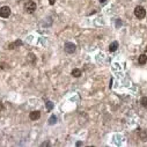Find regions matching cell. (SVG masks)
Instances as JSON below:
<instances>
[{
  "label": "cell",
  "instance_id": "6da1fadb",
  "mask_svg": "<svg viewBox=\"0 0 147 147\" xmlns=\"http://www.w3.org/2000/svg\"><path fill=\"white\" fill-rule=\"evenodd\" d=\"M37 8V4L33 0H28V1L24 4V11L28 13V14H33Z\"/></svg>",
  "mask_w": 147,
  "mask_h": 147
},
{
  "label": "cell",
  "instance_id": "7a4b0ae2",
  "mask_svg": "<svg viewBox=\"0 0 147 147\" xmlns=\"http://www.w3.org/2000/svg\"><path fill=\"white\" fill-rule=\"evenodd\" d=\"M134 16L137 19H139V20L145 19V16H146V9L142 6H137L134 8Z\"/></svg>",
  "mask_w": 147,
  "mask_h": 147
},
{
  "label": "cell",
  "instance_id": "3957f363",
  "mask_svg": "<svg viewBox=\"0 0 147 147\" xmlns=\"http://www.w3.org/2000/svg\"><path fill=\"white\" fill-rule=\"evenodd\" d=\"M12 14V9L8 6H3L0 7V17L3 19H8Z\"/></svg>",
  "mask_w": 147,
  "mask_h": 147
},
{
  "label": "cell",
  "instance_id": "277c9868",
  "mask_svg": "<svg viewBox=\"0 0 147 147\" xmlns=\"http://www.w3.org/2000/svg\"><path fill=\"white\" fill-rule=\"evenodd\" d=\"M64 50H65L66 53L72 54V53L75 52V50H77V45H75L74 43H72V42H66L65 45H64Z\"/></svg>",
  "mask_w": 147,
  "mask_h": 147
},
{
  "label": "cell",
  "instance_id": "5b68a950",
  "mask_svg": "<svg viewBox=\"0 0 147 147\" xmlns=\"http://www.w3.org/2000/svg\"><path fill=\"white\" fill-rule=\"evenodd\" d=\"M29 118H30V121H37L41 118V111L38 110H35V111H32L30 113H29Z\"/></svg>",
  "mask_w": 147,
  "mask_h": 147
},
{
  "label": "cell",
  "instance_id": "8992f818",
  "mask_svg": "<svg viewBox=\"0 0 147 147\" xmlns=\"http://www.w3.org/2000/svg\"><path fill=\"white\" fill-rule=\"evenodd\" d=\"M23 44V42L21 41V40H16L15 42H13V43H9L8 44V46H7V49H9V50H13V49H15V48H19V46H21Z\"/></svg>",
  "mask_w": 147,
  "mask_h": 147
},
{
  "label": "cell",
  "instance_id": "52a82bcc",
  "mask_svg": "<svg viewBox=\"0 0 147 147\" xmlns=\"http://www.w3.org/2000/svg\"><path fill=\"white\" fill-rule=\"evenodd\" d=\"M138 63L139 65H145L147 63V56L146 54H140L138 58Z\"/></svg>",
  "mask_w": 147,
  "mask_h": 147
},
{
  "label": "cell",
  "instance_id": "ba28073f",
  "mask_svg": "<svg viewBox=\"0 0 147 147\" xmlns=\"http://www.w3.org/2000/svg\"><path fill=\"white\" fill-rule=\"evenodd\" d=\"M117 49H118V42H112L110 45H109V51L110 52H115V51H117Z\"/></svg>",
  "mask_w": 147,
  "mask_h": 147
},
{
  "label": "cell",
  "instance_id": "9c48e42d",
  "mask_svg": "<svg viewBox=\"0 0 147 147\" xmlns=\"http://www.w3.org/2000/svg\"><path fill=\"white\" fill-rule=\"evenodd\" d=\"M81 74H82V72H81V70H79V68H74V70L72 71V75H73L74 78H80Z\"/></svg>",
  "mask_w": 147,
  "mask_h": 147
},
{
  "label": "cell",
  "instance_id": "30bf717a",
  "mask_svg": "<svg viewBox=\"0 0 147 147\" xmlns=\"http://www.w3.org/2000/svg\"><path fill=\"white\" fill-rule=\"evenodd\" d=\"M139 137H140V139H141L142 141H147V130L141 131V132L139 133Z\"/></svg>",
  "mask_w": 147,
  "mask_h": 147
},
{
  "label": "cell",
  "instance_id": "8fae6325",
  "mask_svg": "<svg viewBox=\"0 0 147 147\" xmlns=\"http://www.w3.org/2000/svg\"><path fill=\"white\" fill-rule=\"evenodd\" d=\"M27 57H28V62H30L32 64H34V63H35L36 57H35V54H34V53H29Z\"/></svg>",
  "mask_w": 147,
  "mask_h": 147
},
{
  "label": "cell",
  "instance_id": "7c38bea8",
  "mask_svg": "<svg viewBox=\"0 0 147 147\" xmlns=\"http://www.w3.org/2000/svg\"><path fill=\"white\" fill-rule=\"evenodd\" d=\"M56 123H57V117H56V115H52L49 118V124L50 125H54Z\"/></svg>",
  "mask_w": 147,
  "mask_h": 147
},
{
  "label": "cell",
  "instance_id": "4fadbf2b",
  "mask_svg": "<svg viewBox=\"0 0 147 147\" xmlns=\"http://www.w3.org/2000/svg\"><path fill=\"white\" fill-rule=\"evenodd\" d=\"M140 104H141L145 109H147V96L141 97V100H140Z\"/></svg>",
  "mask_w": 147,
  "mask_h": 147
},
{
  "label": "cell",
  "instance_id": "5bb4252c",
  "mask_svg": "<svg viewBox=\"0 0 147 147\" xmlns=\"http://www.w3.org/2000/svg\"><path fill=\"white\" fill-rule=\"evenodd\" d=\"M45 105H46V109H48L49 111H51V110H52V108H53V103H52L51 101H48Z\"/></svg>",
  "mask_w": 147,
  "mask_h": 147
},
{
  "label": "cell",
  "instance_id": "9a60e30c",
  "mask_svg": "<svg viewBox=\"0 0 147 147\" xmlns=\"http://www.w3.org/2000/svg\"><path fill=\"white\" fill-rule=\"evenodd\" d=\"M42 146H43V147H44V146H50V142H49V141H44V142L42 144Z\"/></svg>",
  "mask_w": 147,
  "mask_h": 147
},
{
  "label": "cell",
  "instance_id": "2e32d148",
  "mask_svg": "<svg viewBox=\"0 0 147 147\" xmlns=\"http://www.w3.org/2000/svg\"><path fill=\"white\" fill-rule=\"evenodd\" d=\"M100 3H101V5H105L107 4V0H100Z\"/></svg>",
  "mask_w": 147,
  "mask_h": 147
},
{
  "label": "cell",
  "instance_id": "e0dca14e",
  "mask_svg": "<svg viewBox=\"0 0 147 147\" xmlns=\"http://www.w3.org/2000/svg\"><path fill=\"white\" fill-rule=\"evenodd\" d=\"M4 109H5V108H4V104L0 102V110H4Z\"/></svg>",
  "mask_w": 147,
  "mask_h": 147
},
{
  "label": "cell",
  "instance_id": "ac0fdd59",
  "mask_svg": "<svg viewBox=\"0 0 147 147\" xmlns=\"http://www.w3.org/2000/svg\"><path fill=\"white\" fill-rule=\"evenodd\" d=\"M122 26V22H119V20H117V27H119Z\"/></svg>",
  "mask_w": 147,
  "mask_h": 147
},
{
  "label": "cell",
  "instance_id": "d6986e66",
  "mask_svg": "<svg viewBox=\"0 0 147 147\" xmlns=\"http://www.w3.org/2000/svg\"><path fill=\"white\" fill-rule=\"evenodd\" d=\"M49 3L50 5H54V0H49Z\"/></svg>",
  "mask_w": 147,
  "mask_h": 147
},
{
  "label": "cell",
  "instance_id": "ffe728a7",
  "mask_svg": "<svg viewBox=\"0 0 147 147\" xmlns=\"http://www.w3.org/2000/svg\"><path fill=\"white\" fill-rule=\"evenodd\" d=\"M81 145H83L81 141H79V142H77V146H81Z\"/></svg>",
  "mask_w": 147,
  "mask_h": 147
},
{
  "label": "cell",
  "instance_id": "44dd1931",
  "mask_svg": "<svg viewBox=\"0 0 147 147\" xmlns=\"http://www.w3.org/2000/svg\"><path fill=\"white\" fill-rule=\"evenodd\" d=\"M145 51H146V53H147V45H146V49H145Z\"/></svg>",
  "mask_w": 147,
  "mask_h": 147
}]
</instances>
